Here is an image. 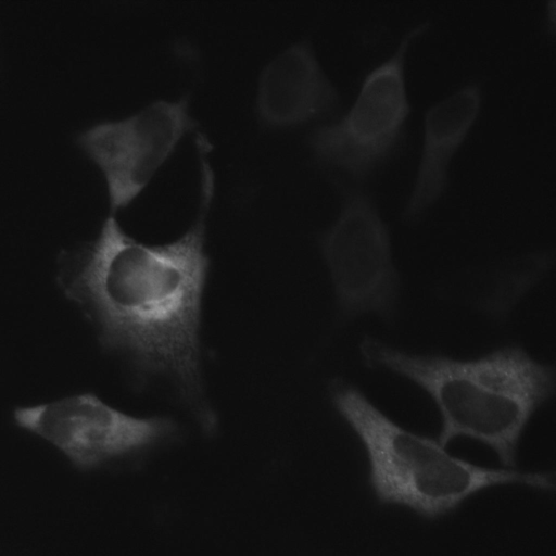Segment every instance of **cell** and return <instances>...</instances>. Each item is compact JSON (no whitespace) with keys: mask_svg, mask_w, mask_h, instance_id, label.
Here are the masks:
<instances>
[{"mask_svg":"<svg viewBox=\"0 0 556 556\" xmlns=\"http://www.w3.org/2000/svg\"><path fill=\"white\" fill-rule=\"evenodd\" d=\"M210 148L197 144L200 207L181 237L143 243L110 216L94 240L60 255L58 283L96 327L104 350L125 355L137 370L170 377L211 429L215 421L202 399L199 340L210 265L205 219L215 187Z\"/></svg>","mask_w":556,"mask_h":556,"instance_id":"6da1fadb","label":"cell"},{"mask_svg":"<svg viewBox=\"0 0 556 556\" xmlns=\"http://www.w3.org/2000/svg\"><path fill=\"white\" fill-rule=\"evenodd\" d=\"M365 363L404 377L424 390L441 419L438 441H477L505 468H515L518 446L530 419L555 394V370L522 348L508 345L472 359L419 354L366 337Z\"/></svg>","mask_w":556,"mask_h":556,"instance_id":"7a4b0ae2","label":"cell"},{"mask_svg":"<svg viewBox=\"0 0 556 556\" xmlns=\"http://www.w3.org/2000/svg\"><path fill=\"white\" fill-rule=\"evenodd\" d=\"M330 400L364 447L368 482L381 505L405 507L437 520L486 489L555 490L553 471L490 468L451 454L438 440L396 424L350 382L333 381Z\"/></svg>","mask_w":556,"mask_h":556,"instance_id":"3957f363","label":"cell"},{"mask_svg":"<svg viewBox=\"0 0 556 556\" xmlns=\"http://www.w3.org/2000/svg\"><path fill=\"white\" fill-rule=\"evenodd\" d=\"M429 28L428 21L407 28L392 53L363 76L346 111L309 134L315 161L339 174L336 179L366 186L404 149L413 112L407 55Z\"/></svg>","mask_w":556,"mask_h":556,"instance_id":"277c9868","label":"cell"},{"mask_svg":"<svg viewBox=\"0 0 556 556\" xmlns=\"http://www.w3.org/2000/svg\"><path fill=\"white\" fill-rule=\"evenodd\" d=\"M334 182L340 210L319 245L339 308L345 317L368 313L390 317L399 288L390 229L366 186Z\"/></svg>","mask_w":556,"mask_h":556,"instance_id":"5b68a950","label":"cell"},{"mask_svg":"<svg viewBox=\"0 0 556 556\" xmlns=\"http://www.w3.org/2000/svg\"><path fill=\"white\" fill-rule=\"evenodd\" d=\"M13 417L18 427L49 442L79 469H94L150 446L176 429L168 418L135 417L89 392L17 407Z\"/></svg>","mask_w":556,"mask_h":556,"instance_id":"8992f818","label":"cell"},{"mask_svg":"<svg viewBox=\"0 0 556 556\" xmlns=\"http://www.w3.org/2000/svg\"><path fill=\"white\" fill-rule=\"evenodd\" d=\"M188 98L157 100L118 121L84 131L78 142L102 172L113 212L129 206L194 130Z\"/></svg>","mask_w":556,"mask_h":556,"instance_id":"52a82bcc","label":"cell"},{"mask_svg":"<svg viewBox=\"0 0 556 556\" xmlns=\"http://www.w3.org/2000/svg\"><path fill=\"white\" fill-rule=\"evenodd\" d=\"M482 105L483 85L475 79L425 110L419 159L402 207L403 220H418L445 195L454 157L476 125Z\"/></svg>","mask_w":556,"mask_h":556,"instance_id":"ba28073f","label":"cell"},{"mask_svg":"<svg viewBox=\"0 0 556 556\" xmlns=\"http://www.w3.org/2000/svg\"><path fill=\"white\" fill-rule=\"evenodd\" d=\"M341 96L311 42L287 48L262 71L256 112L266 126L294 127L337 112Z\"/></svg>","mask_w":556,"mask_h":556,"instance_id":"9c48e42d","label":"cell"},{"mask_svg":"<svg viewBox=\"0 0 556 556\" xmlns=\"http://www.w3.org/2000/svg\"><path fill=\"white\" fill-rule=\"evenodd\" d=\"M555 16H556V2H555V0H551L546 3V7L544 9L542 25H543L544 34L552 39L555 36Z\"/></svg>","mask_w":556,"mask_h":556,"instance_id":"30bf717a","label":"cell"}]
</instances>
